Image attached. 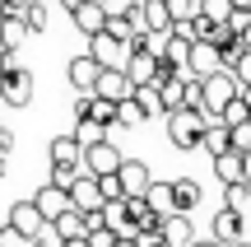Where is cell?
<instances>
[{"label": "cell", "instance_id": "cell-1", "mask_svg": "<svg viewBox=\"0 0 251 247\" xmlns=\"http://www.w3.org/2000/svg\"><path fill=\"white\" fill-rule=\"evenodd\" d=\"M205 131H209V117L205 112H196V108H181V112H172L168 117V140L177 149H205Z\"/></svg>", "mask_w": 251, "mask_h": 247}, {"label": "cell", "instance_id": "cell-2", "mask_svg": "<svg viewBox=\"0 0 251 247\" xmlns=\"http://www.w3.org/2000/svg\"><path fill=\"white\" fill-rule=\"evenodd\" d=\"M89 56L102 65V70H130V47L126 42H117L112 33H98V37H89Z\"/></svg>", "mask_w": 251, "mask_h": 247}, {"label": "cell", "instance_id": "cell-3", "mask_svg": "<svg viewBox=\"0 0 251 247\" xmlns=\"http://www.w3.org/2000/svg\"><path fill=\"white\" fill-rule=\"evenodd\" d=\"M121 168H126V159H121V149L112 145V140L84 149V173H89V177H117Z\"/></svg>", "mask_w": 251, "mask_h": 247}, {"label": "cell", "instance_id": "cell-4", "mask_svg": "<svg viewBox=\"0 0 251 247\" xmlns=\"http://www.w3.org/2000/svg\"><path fill=\"white\" fill-rule=\"evenodd\" d=\"M9 229H19V233H24L28 243H37V238H42L47 229H51V224L42 220V210H37V201L28 196V201H14V205H9Z\"/></svg>", "mask_w": 251, "mask_h": 247}, {"label": "cell", "instance_id": "cell-5", "mask_svg": "<svg viewBox=\"0 0 251 247\" xmlns=\"http://www.w3.org/2000/svg\"><path fill=\"white\" fill-rule=\"evenodd\" d=\"M135 24H140V33H153V37L172 33V9H168V0H135Z\"/></svg>", "mask_w": 251, "mask_h": 247}, {"label": "cell", "instance_id": "cell-6", "mask_svg": "<svg viewBox=\"0 0 251 247\" xmlns=\"http://www.w3.org/2000/svg\"><path fill=\"white\" fill-rule=\"evenodd\" d=\"M70 19H75V28H79L84 37H98V33H107V24H112V5H102V0H89V5H79Z\"/></svg>", "mask_w": 251, "mask_h": 247}, {"label": "cell", "instance_id": "cell-7", "mask_svg": "<svg viewBox=\"0 0 251 247\" xmlns=\"http://www.w3.org/2000/svg\"><path fill=\"white\" fill-rule=\"evenodd\" d=\"M0 98H5V108H28L33 103V75L28 70L0 75Z\"/></svg>", "mask_w": 251, "mask_h": 247}, {"label": "cell", "instance_id": "cell-8", "mask_svg": "<svg viewBox=\"0 0 251 247\" xmlns=\"http://www.w3.org/2000/svg\"><path fill=\"white\" fill-rule=\"evenodd\" d=\"M65 75H70L75 93H98V80H102V65L93 61L89 52H84V56H75V61L65 65Z\"/></svg>", "mask_w": 251, "mask_h": 247}, {"label": "cell", "instance_id": "cell-9", "mask_svg": "<svg viewBox=\"0 0 251 247\" xmlns=\"http://www.w3.org/2000/svg\"><path fill=\"white\" fill-rule=\"evenodd\" d=\"M70 201H75V210H84V215H98V210H107V196H102V182H98V177H89V173H84L79 182H75Z\"/></svg>", "mask_w": 251, "mask_h": 247}, {"label": "cell", "instance_id": "cell-10", "mask_svg": "<svg viewBox=\"0 0 251 247\" xmlns=\"http://www.w3.org/2000/svg\"><path fill=\"white\" fill-rule=\"evenodd\" d=\"M33 201H37V210H42V220H47V224H56L65 210H75L70 192H61V187H51V182H47V187H37V192H33Z\"/></svg>", "mask_w": 251, "mask_h": 247}, {"label": "cell", "instance_id": "cell-11", "mask_svg": "<svg viewBox=\"0 0 251 247\" xmlns=\"http://www.w3.org/2000/svg\"><path fill=\"white\" fill-rule=\"evenodd\" d=\"M47 154H51V164H65V168H84V145H79V136H56L51 145H47Z\"/></svg>", "mask_w": 251, "mask_h": 247}, {"label": "cell", "instance_id": "cell-12", "mask_svg": "<svg viewBox=\"0 0 251 247\" xmlns=\"http://www.w3.org/2000/svg\"><path fill=\"white\" fill-rule=\"evenodd\" d=\"M242 238H247V233H242V210H228V205H224V210L214 215V243L237 247Z\"/></svg>", "mask_w": 251, "mask_h": 247}, {"label": "cell", "instance_id": "cell-13", "mask_svg": "<svg viewBox=\"0 0 251 247\" xmlns=\"http://www.w3.org/2000/svg\"><path fill=\"white\" fill-rule=\"evenodd\" d=\"M51 233L61 243H84V238H89V215H84V210H65L61 220L51 224Z\"/></svg>", "mask_w": 251, "mask_h": 247}, {"label": "cell", "instance_id": "cell-14", "mask_svg": "<svg viewBox=\"0 0 251 247\" xmlns=\"http://www.w3.org/2000/svg\"><path fill=\"white\" fill-rule=\"evenodd\" d=\"M121 187H126V196H149V187H153L149 164H140V159H126V168H121Z\"/></svg>", "mask_w": 251, "mask_h": 247}, {"label": "cell", "instance_id": "cell-15", "mask_svg": "<svg viewBox=\"0 0 251 247\" xmlns=\"http://www.w3.org/2000/svg\"><path fill=\"white\" fill-rule=\"evenodd\" d=\"M214 177H219L224 187H242V182H247V154H237V149H233V154L214 159Z\"/></svg>", "mask_w": 251, "mask_h": 247}, {"label": "cell", "instance_id": "cell-16", "mask_svg": "<svg viewBox=\"0 0 251 247\" xmlns=\"http://www.w3.org/2000/svg\"><path fill=\"white\" fill-rule=\"evenodd\" d=\"M163 238H168V247H196V229H191V215H168L163 220Z\"/></svg>", "mask_w": 251, "mask_h": 247}, {"label": "cell", "instance_id": "cell-17", "mask_svg": "<svg viewBox=\"0 0 251 247\" xmlns=\"http://www.w3.org/2000/svg\"><path fill=\"white\" fill-rule=\"evenodd\" d=\"M205 154L209 159L233 154V126H228V121H209V131H205Z\"/></svg>", "mask_w": 251, "mask_h": 247}, {"label": "cell", "instance_id": "cell-18", "mask_svg": "<svg viewBox=\"0 0 251 247\" xmlns=\"http://www.w3.org/2000/svg\"><path fill=\"white\" fill-rule=\"evenodd\" d=\"M172 192H177V215H191L200 205V182H196V177H177Z\"/></svg>", "mask_w": 251, "mask_h": 247}, {"label": "cell", "instance_id": "cell-19", "mask_svg": "<svg viewBox=\"0 0 251 247\" xmlns=\"http://www.w3.org/2000/svg\"><path fill=\"white\" fill-rule=\"evenodd\" d=\"M200 14H205L209 24H219V28H224V24H233L237 5H233V0H200Z\"/></svg>", "mask_w": 251, "mask_h": 247}, {"label": "cell", "instance_id": "cell-20", "mask_svg": "<svg viewBox=\"0 0 251 247\" xmlns=\"http://www.w3.org/2000/svg\"><path fill=\"white\" fill-rule=\"evenodd\" d=\"M172 9V28H191L200 19V0H168Z\"/></svg>", "mask_w": 251, "mask_h": 247}, {"label": "cell", "instance_id": "cell-21", "mask_svg": "<svg viewBox=\"0 0 251 247\" xmlns=\"http://www.w3.org/2000/svg\"><path fill=\"white\" fill-rule=\"evenodd\" d=\"M186 80H191V75H186ZM186 80H172V84H163V108H168V117H172V112H181V108H186Z\"/></svg>", "mask_w": 251, "mask_h": 247}, {"label": "cell", "instance_id": "cell-22", "mask_svg": "<svg viewBox=\"0 0 251 247\" xmlns=\"http://www.w3.org/2000/svg\"><path fill=\"white\" fill-rule=\"evenodd\" d=\"M28 37V24L24 14H5V52H19V42Z\"/></svg>", "mask_w": 251, "mask_h": 247}, {"label": "cell", "instance_id": "cell-23", "mask_svg": "<svg viewBox=\"0 0 251 247\" xmlns=\"http://www.w3.org/2000/svg\"><path fill=\"white\" fill-rule=\"evenodd\" d=\"M135 98H140L144 117H168V108H163V93H158V84H149V89H140Z\"/></svg>", "mask_w": 251, "mask_h": 247}, {"label": "cell", "instance_id": "cell-24", "mask_svg": "<svg viewBox=\"0 0 251 247\" xmlns=\"http://www.w3.org/2000/svg\"><path fill=\"white\" fill-rule=\"evenodd\" d=\"M84 177V168H65V164H51V187L61 192H75V182Z\"/></svg>", "mask_w": 251, "mask_h": 247}, {"label": "cell", "instance_id": "cell-25", "mask_svg": "<svg viewBox=\"0 0 251 247\" xmlns=\"http://www.w3.org/2000/svg\"><path fill=\"white\" fill-rule=\"evenodd\" d=\"M24 24H28V33H42L47 28V5L42 0H28L24 5Z\"/></svg>", "mask_w": 251, "mask_h": 247}, {"label": "cell", "instance_id": "cell-26", "mask_svg": "<svg viewBox=\"0 0 251 247\" xmlns=\"http://www.w3.org/2000/svg\"><path fill=\"white\" fill-rule=\"evenodd\" d=\"M75 136H79V145H84V149H89V145H102V140H107L98 121H75Z\"/></svg>", "mask_w": 251, "mask_h": 247}, {"label": "cell", "instance_id": "cell-27", "mask_svg": "<svg viewBox=\"0 0 251 247\" xmlns=\"http://www.w3.org/2000/svg\"><path fill=\"white\" fill-rule=\"evenodd\" d=\"M247 201H251V182H242V187H224V205H228V210H242Z\"/></svg>", "mask_w": 251, "mask_h": 247}, {"label": "cell", "instance_id": "cell-28", "mask_svg": "<svg viewBox=\"0 0 251 247\" xmlns=\"http://www.w3.org/2000/svg\"><path fill=\"white\" fill-rule=\"evenodd\" d=\"M224 121H228V126H251V103H247V98H237L233 108L224 112Z\"/></svg>", "mask_w": 251, "mask_h": 247}, {"label": "cell", "instance_id": "cell-29", "mask_svg": "<svg viewBox=\"0 0 251 247\" xmlns=\"http://www.w3.org/2000/svg\"><path fill=\"white\" fill-rule=\"evenodd\" d=\"M140 121H149V117H144V108H140V98L121 103V126H140Z\"/></svg>", "mask_w": 251, "mask_h": 247}, {"label": "cell", "instance_id": "cell-30", "mask_svg": "<svg viewBox=\"0 0 251 247\" xmlns=\"http://www.w3.org/2000/svg\"><path fill=\"white\" fill-rule=\"evenodd\" d=\"M233 149L237 154H251V126H233Z\"/></svg>", "mask_w": 251, "mask_h": 247}, {"label": "cell", "instance_id": "cell-31", "mask_svg": "<svg viewBox=\"0 0 251 247\" xmlns=\"http://www.w3.org/2000/svg\"><path fill=\"white\" fill-rule=\"evenodd\" d=\"M24 243H28V238H24L19 229H9V224L0 229V247H24Z\"/></svg>", "mask_w": 251, "mask_h": 247}, {"label": "cell", "instance_id": "cell-32", "mask_svg": "<svg viewBox=\"0 0 251 247\" xmlns=\"http://www.w3.org/2000/svg\"><path fill=\"white\" fill-rule=\"evenodd\" d=\"M233 75H237V80H242V84H251V52L242 56V61H237L233 65Z\"/></svg>", "mask_w": 251, "mask_h": 247}, {"label": "cell", "instance_id": "cell-33", "mask_svg": "<svg viewBox=\"0 0 251 247\" xmlns=\"http://www.w3.org/2000/svg\"><path fill=\"white\" fill-rule=\"evenodd\" d=\"M0 70H5V75H9V70H19V61H14V52H0Z\"/></svg>", "mask_w": 251, "mask_h": 247}, {"label": "cell", "instance_id": "cell-34", "mask_svg": "<svg viewBox=\"0 0 251 247\" xmlns=\"http://www.w3.org/2000/svg\"><path fill=\"white\" fill-rule=\"evenodd\" d=\"M61 5H65V9L75 14V9H79V5H89V0H61Z\"/></svg>", "mask_w": 251, "mask_h": 247}, {"label": "cell", "instance_id": "cell-35", "mask_svg": "<svg viewBox=\"0 0 251 247\" xmlns=\"http://www.w3.org/2000/svg\"><path fill=\"white\" fill-rule=\"evenodd\" d=\"M233 5H237V9H242V14H251V0H233Z\"/></svg>", "mask_w": 251, "mask_h": 247}, {"label": "cell", "instance_id": "cell-36", "mask_svg": "<svg viewBox=\"0 0 251 247\" xmlns=\"http://www.w3.org/2000/svg\"><path fill=\"white\" fill-rule=\"evenodd\" d=\"M242 98H247V103H251V84H242Z\"/></svg>", "mask_w": 251, "mask_h": 247}, {"label": "cell", "instance_id": "cell-37", "mask_svg": "<svg viewBox=\"0 0 251 247\" xmlns=\"http://www.w3.org/2000/svg\"><path fill=\"white\" fill-rule=\"evenodd\" d=\"M196 247H224V243H214V238H209V243H196Z\"/></svg>", "mask_w": 251, "mask_h": 247}, {"label": "cell", "instance_id": "cell-38", "mask_svg": "<svg viewBox=\"0 0 251 247\" xmlns=\"http://www.w3.org/2000/svg\"><path fill=\"white\" fill-rule=\"evenodd\" d=\"M247 182H251V154H247Z\"/></svg>", "mask_w": 251, "mask_h": 247}, {"label": "cell", "instance_id": "cell-39", "mask_svg": "<svg viewBox=\"0 0 251 247\" xmlns=\"http://www.w3.org/2000/svg\"><path fill=\"white\" fill-rule=\"evenodd\" d=\"M237 247H251V243H247V238H242V243H237Z\"/></svg>", "mask_w": 251, "mask_h": 247}, {"label": "cell", "instance_id": "cell-40", "mask_svg": "<svg viewBox=\"0 0 251 247\" xmlns=\"http://www.w3.org/2000/svg\"><path fill=\"white\" fill-rule=\"evenodd\" d=\"M102 5H117V0H102Z\"/></svg>", "mask_w": 251, "mask_h": 247}]
</instances>
